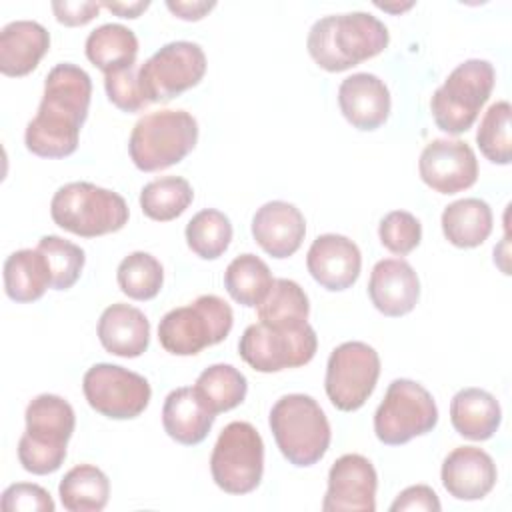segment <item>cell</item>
Masks as SVG:
<instances>
[{"instance_id": "35", "label": "cell", "mask_w": 512, "mask_h": 512, "mask_svg": "<svg viewBox=\"0 0 512 512\" xmlns=\"http://www.w3.org/2000/svg\"><path fill=\"white\" fill-rule=\"evenodd\" d=\"M116 280L120 290L132 300H152L164 282L162 264L148 252H132L118 264Z\"/></svg>"}, {"instance_id": "36", "label": "cell", "mask_w": 512, "mask_h": 512, "mask_svg": "<svg viewBox=\"0 0 512 512\" xmlns=\"http://www.w3.org/2000/svg\"><path fill=\"white\" fill-rule=\"evenodd\" d=\"M510 104L506 100L494 102L482 116L476 132L480 152L494 164H510L512 140H510Z\"/></svg>"}, {"instance_id": "7", "label": "cell", "mask_w": 512, "mask_h": 512, "mask_svg": "<svg viewBox=\"0 0 512 512\" xmlns=\"http://www.w3.org/2000/svg\"><path fill=\"white\" fill-rule=\"evenodd\" d=\"M234 314L216 294H202L192 304L166 312L158 324L162 348L174 356H194L220 344L232 330Z\"/></svg>"}, {"instance_id": "34", "label": "cell", "mask_w": 512, "mask_h": 512, "mask_svg": "<svg viewBox=\"0 0 512 512\" xmlns=\"http://www.w3.org/2000/svg\"><path fill=\"white\" fill-rule=\"evenodd\" d=\"M230 240L232 224L230 218L220 210H200L186 224V244L196 256L204 260L220 258L228 250Z\"/></svg>"}, {"instance_id": "3", "label": "cell", "mask_w": 512, "mask_h": 512, "mask_svg": "<svg viewBox=\"0 0 512 512\" xmlns=\"http://www.w3.org/2000/svg\"><path fill=\"white\" fill-rule=\"evenodd\" d=\"M26 430L18 440V460L26 472L52 474L66 458L72 438L74 408L56 394H40L26 406Z\"/></svg>"}, {"instance_id": "27", "label": "cell", "mask_w": 512, "mask_h": 512, "mask_svg": "<svg viewBox=\"0 0 512 512\" xmlns=\"http://www.w3.org/2000/svg\"><path fill=\"white\" fill-rule=\"evenodd\" d=\"M442 232L458 248H476L492 232V210L480 198H462L442 212Z\"/></svg>"}, {"instance_id": "2", "label": "cell", "mask_w": 512, "mask_h": 512, "mask_svg": "<svg viewBox=\"0 0 512 512\" xmlns=\"http://www.w3.org/2000/svg\"><path fill=\"white\" fill-rule=\"evenodd\" d=\"M384 22L368 12L330 14L316 20L308 32L306 48L312 60L328 72H344L388 46Z\"/></svg>"}, {"instance_id": "31", "label": "cell", "mask_w": 512, "mask_h": 512, "mask_svg": "<svg viewBox=\"0 0 512 512\" xmlns=\"http://www.w3.org/2000/svg\"><path fill=\"white\" fill-rule=\"evenodd\" d=\"M194 390L206 404V408L216 416L244 402L248 392V380L232 364H212L200 372Z\"/></svg>"}, {"instance_id": "26", "label": "cell", "mask_w": 512, "mask_h": 512, "mask_svg": "<svg viewBox=\"0 0 512 512\" xmlns=\"http://www.w3.org/2000/svg\"><path fill=\"white\" fill-rule=\"evenodd\" d=\"M52 286V272L38 248L12 252L4 262V290L14 302H34Z\"/></svg>"}, {"instance_id": "6", "label": "cell", "mask_w": 512, "mask_h": 512, "mask_svg": "<svg viewBox=\"0 0 512 512\" xmlns=\"http://www.w3.org/2000/svg\"><path fill=\"white\" fill-rule=\"evenodd\" d=\"M198 142V122L186 110L144 114L132 128L128 154L142 172H156L184 160Z\"/></svg>"}, {"instance_id": "4", "label": "cell", "mask_w": 512, "mask_h": 512, "mask_svg": "<svg viewBox=\"0 0 512 512\" xmlns=\"http://www.w3.org/2000/svg\"><path fill=\"white\" fill-rule=\"evenodd\" d=\"M282 456L300 468L316 464L330 446V424L320 404L308 394H286L268 416Z\"/></svg>"}, {"instance_id": "37", "label": "cell", "mask_w": 512, "mask_h": 512, "mask_svg": "<svg viewBox=\"0 0 512 512\" xmlns=\"http://www.w3.org/2000/svg\"><path fill=\"white\" fill-rule=\"evenodd\" d=\"M36 248L48 260L54 290H68L78 282L84 262H86L84 250L78 244L64 240L60 236L48 234V236L40 238Z\"/></svg>"}, {"instance_id": "24", "label": "cell", "mask_w": 512, "mask_h": 512, "mask_svg": "<svg viewBox=\"0 0 512 512\" xmlns=\"http://www.w3.org/2000/svg\"><path fill=\"white\" fill-rule=\"evenodd\" d=\"M214 418L216 416L200 400L194 386L172 390L162 406V426L166 434L184 446L200 444L208 436Z\"/></svg>"}, {"instance_id": "10", "label": "cell", "mask_w": 512, "mask_h": 512, "mask_svg": "<svg viewBox=\"0 0 512 512\" xmlns=\"http://www.w3.org/2000/svg\"><path fill=\"white\" fill-rule=\"evenodd\" d=\"M210 472L216 486L228 494H248L264 474V442L250 422H230L220 432Z\"/></svg>"}, {"instance_id": "18", "label": "cell", "mask_w": 512, "mask_h": 512, "mask_svg": "<svg viewBox=\"0 0 512 512\" xmlns=\"http://www.w3.org/2000/svg\"><path fill=\"white\" fill-rule=\"evenodd\" d=\"M368 296L378 312L390 318L414 310L420 298V280L402 258H386L374 264L368 280Z\"/></svg>"}, {"instance_id": "39", "label": "cell", "mask_w": 512, "mask_h": 512, "mask_svg": "<svg viewBox=\"0 0 512 512\" xmlns=\"http://www.w3.org/2000/svg\"><path fill=\"white\" fill-rule=\"evenodd\" d=\"M104 88L108 100L122 112H140L148 106L138 84L136 64L110 74H104Z\"/></svg>"}, {"instance_id": "25", "label": "cell", "mask_w": 512, "mask_h": 512, "mask_svg": "<svg viewBox=\"0 0 512 512\" xmlns=\"http://www.w3.org/2000/svg\"><path fill=\"white\" fill-rule=\"evenodd\" d=\"M502 420L498 400L482 388H462L450 402V422L468 440H488L496 434Z\"/></svg>"}, {"instance_id": "8", "label": "cell", "mask_w": 512, "mask_h": 512, "mask_svg": "<svg viewBox=\"0 0 512 512\" xmlns=\"http://www.w3.org/2000/svg\"><path fill=\"white\" fill-rule=\"evenodd\" d=\"M496 72L488 60L470 58L458 64L430 98L436 126L446 134H462L476 122L488 102Z\"/></svg>"}, {"instance_id": "9", "label": "cell", "mask_w": 512, "mask_h": 512, "mask_svg": "<svg viewBox=\"0 0 512 512\" xmlns=\"http://www.w3.org/2000/svg\"><path fill=\"white\" fill-rule=\"evenodd\" d=\"M436 422L438 408L432 394L408 378L392 380L374 412L376 438L386 446H400L428 434Z\"/></svg>"}, {"instance_id": "5", "label": "cell", "mask_w": 512, "mask_h": 512, "mask_svg": "<svg viewBox=\"0 0 512 512\" xmlns=\"http://www.w3.org/2000/svg\"><path fill=\"white\" fill-rule=\"evenodd\" d=\"M50 216L56 226L76 236L96 238L122 230L130 212L126 200L114 190L92 182H68L54 192Z\"/></svg>"}, {"instance_id": "29", "label": "cell", "mask_w": 512, "mask_h": 512, "mask_svg": "<svg viewBox=\"0 0 512 512\" xmlns=\"http://www.w3.org/2000/svg\"><path fill=\"white\" fill-rule=\"evenodd\" d=\"M58 496L68 512H100L108 504L110 480L100 468L78 464L60 480Z\"/></svg>"}, {"instance_id": "38", "label": "cell", "mask_w": 512, "mask_h": 512, "mask_svg": "<svg viewBox=\"0 0 512 512\" xmlns=\"http://www.w3.org/2000/svg\"><path fill=\"white\" fill-rule=\"evenodd\" d=\"M378 236L386 250L398 256H406L420 244L422 226L414 214L406 210H392L380 220Z\"/></svg>"}, {"instance_id": "45", "label": "cell", "mask_w": 512, "mask_h": 512, "mask_svg": "<svg viewBox=\"0 0 512 512\" xmlns=\"http://www.w3.org/2000/svg\"><path fill=\"white\" fill-rule=\"evenodd\" d=\"M376 6H378V8H382V10H388V12H402V10H408V8L412 6V2H408V4H400V6H392V4H380V2H376Z\"/></svg>"}, {"instance_id": "32", "label": "cell", "mask_w": 512, "mask_h": 512, "mask_svg": "<svg viewBox=\"0 0 512 512\" xmlns=\"http://www.w3.org/2000/svg\"><path fill=\"white\" fill-rule=\"evenodd\" d=\"M272 272L256 254L236 256L224 272V288L230 298L242 306L256 308L272 288Z\"/></svg>"}, {"instance_id": "19", "label": "cell", "mask_w": 512, "mask_h": 512, "mask_svg": "<svg viewBox=\"0 0 512 512\" xmlns=\"http://www.w3.org/2000/svg\"><path fill=\"white\" fill-rule=\"evenodd\" d=\"M496 464L476 446H458L442 462V486L456 500H480L496 484Z\"/></svg>"}, {"instance_id": "22", "label": "cell", "mask_w": 512, "mask_h": 512, "mask_svg": "<svg viewBox=\"0 0 512 512\" xmlns=\"http://www.w3.org/2000/svg\"><path fill=\"white\" fill-rule=\"evenodd\" d=\"M98 338L106 352L120 358H136L150 344V322L142 310L116 302L102 312Z\"/></svg>"}, {"instance_id": "41", "label": "cell", "mask_w": 512, "mask_h": 512, "mask_svg": "<svg viewBox=\"0 0 512 512\" xmlns=\"http://www.w3.org/2000/svg\"><path fill=\"white\" fill-rule=\"evenodd\" d=\"M440 500L436 492L426 484L408 486L402 490L396 500L390 504V512H404V510H426V512H438Z\"/></svg>"}, {"instance_id": "21", "label": "cell", "mask_w": 512, "mask_h": 512, "mask_svg": "<svg viewBox=\"0 0 512 512\" xmlns=\"http://www.w3.org/2000/svg\"><path fill=\"white\" fill-rule=\"evenodd\" d=\"M338 104L344 118L358 130H376L390 116V92L386 84L370 72H356L342 80Z\"/></svg>"}, {"instance_id": "11", "label": "cell", "mask_w": 512, "mask_h": 512, "mask_svg": "<svg viewBox=\"0 0 512 512\" xmlns=\"http://www.w3.org/2000/svg\"><path fill=\"white\" fill-rule=\"evenodd\" d=\"M318 348V336L306 322L298 328L250 324L238 342L240 358L256 372H280L308 364Z\"/></svg>"}, {"instance_id": "17", "label": "cell", "mask_w": 512, "mask_h": 512, "mask_svg": "<svg viewBox=\"0 0 512 512\" xmlns=\"http://www.w3.org/2000/svg\"><path fill=\"white\" fill-rule=\"evenodd\" d=\"M306 266L322 288L340 292L358 280L362 254L360 248L342 234H320L306 254Z\"/></svg>"}, {"instance_id": "44", "label": "cell", "mask_w": 512, "mask_h": 512, "mask_svg": "<svg viewBox=\"0 0 512 512\" xmlns=\"http://www.w3.org/2000/svg\"><path fill=\"white\" fill-rule=\"evenodd\" d=\"M102 6L120 18H138L150 6V2H102Z\"/></svg>"}, {"instance_id": "20", "label": "cell", "mask_w": 512, "mask_h": 512, "mask_svg": "<svg viewBox=\"0 0 512 512\" xmlns=\"http://www.w3.org/2000/svg\"><path fill=\"white\" fill-rule=\"evenodd\" d=\"M306 234L302 212L284 200L262 204L252 216V236L272 258L292 256Z\"/></svg>"}, {"instance_id": "42", "label": "cell", "mask_w": 512, "mask_h": 512, "mask_svg": "<svg viewBox=\"0 0 512 512\" xmlns=\"http://www.w3.org/2000/svg\"><path fill=\"white\" fill-rule=\"evenodd\" d=\"M100 8L102 4L98 2H68V0L52 2L54 16L64 26H84L94 16H98Z\"/></svg>"}, {"instance_id": "33", "label": "cell", "mask_w": 512, "mask_h": 512, "mask_svg": "<svg viewBox=\"0 0 512 512\" xmlns=\"http://www.w3.org/2000/svg\"><path fill=\"white\" fill-rule=\"evenodd\" d=\"M192 200V186L186 178L180 176L156 178L140 190V208L148 218L156 222L178 218L192 204Z\"/></svg>"}, {"instance_id": "23", "label": "cell", "mask_w": 512, "mask_h": 512, "mask_svg": "<svg viewBox=\"0 0 512 512\" xmlns=\"http://www.w3.org/2000/svg\"><path fill=\"white\" fill-rule=\"evenodd\" d=\"M50 48L48 30L34 20H14L0 32V72L4 76H26Z\"/></svg>"}, {"instance_id": "13", "label": "cell", "mask_w": 512, "mask_h": 512, "mask_svg": "<svg viewBox=\"0 0 512 512\" xmlns=\"http://www.w3.org/2000/svg\"><path fill=\"white\" fill-rule=\"evenodd\" d=\"M380 376V356L366 342H342L330 352L324 388L334 408L354 412L366 404Z\"/></svg>"}, {"instance_id": "40", "label": "cell", "mask_w": 512, "mask_h": 512, "mask_svg": "<svg viewBox=\"0 0 512 512\" xmlns=\"http://www.w3.org/2000/svg\"><path fill=\"white\" fill-rule=\"evenodd\" d=\"M2 508L6 512H54V500L38 484L16 482L2 492Z\"/></svg>"}, {"instance_id": "12", "label": "cell", "mask_w": 512, "mask_h": 512, "mask_svg": "<svg viewBox=\"0 0 512 512\" xmlns=\"http://www.w3.org/2000/svg\"><path fill=\"white\" fill-rule=\"evenodd\" d=\"M206 74V54L196 42L176 40L156 50L140 68L138 84L148 104L170 102Z\"/></svg>"}, {"instance_id": "28", "label": "cell", "mask_w": 512, "mask_h": 512, "mask_svg": "<svg viewBox=\"0 0 512 512\" xmlns=\"http://www.w3.org/2000/svg\"><path fill=\"white\" fill-rule=\"evenodd\" d=\"M86 58L104 74L136 64L138 38L122 24H102L86 38Z\"/></svg>"}, {"instance_id": "16", "label": "cell", "mask_w": 512, "mask_h": 512, "mask_svg": "<svg viewBox=\"0 0 512 512\" xmlns=\"http://www.w3.org/2000/svg\"><path fill=\"white\" fill-rule=\"evenodd\" d=\"M378 476L372 462L362 454L340 456L328 472V490L322 500L324 512H374Z\"/></svg>"}, {"instance_id": "30", "label": "cell", "mask_w": 512, "mask_h": 512, "mask_svg": "<svg viewBox=\"0 0 512 512\" xmlns=\"http://www.w3.org/2000/svg\"><path fill=\"white\" fill-rule=\"evenodd\" d=\"M258 320L276 328H298L306 324L310 304L298 282L276 278L264 300L256 306Z\"/></svg>"}, {"instance_id": "43", "label": "cell", "mask_w": 512, "mask_h": 512, "mask_svg": "<svg viewBox=\"0 0 512 512\" xmlns=\"http://www.w3.org/2000/svg\"><path fill=\"white\" fill-rule=\"evenodd\" d=\"M216 6V2H174V0H168L166 2V8L182 18V20H188V22H196L200 18H204L212 8Z\"/></svg>"}, {"instance_id": "15", "label": "cell", "mask_w": 512, "mask_h": 512, "mask_svg": "<svg viewBox=\"0 0 512 512\" xmlns=\"http://www.w3.org/2000/svg\"><path fill=\"white\" fill-rule=\"evenodd\" d=\"M418 172L426 186L440 194H456L478 178V160L470 144L436 138L428 142L418 160Z\"/></svg>"}, {"instance_id": "14", "label": "cell", "mask_w": 512, "mask_h": 512, "mask_svg": "<svg viewBox=\"0 0 512 512\" xmlns=\"http://www.w3.org/2000/svg\"><path fill=\"white\" fill-rule=\"evenodd\" d=\"M82 390L90 408L112 420L140 416L152 396L144 376L108 362L94 364L86 370Z\"/></svg>"}, {"instance_id": "1", "label": "cell", "mask_w": 512, "mask_h": 512, "mask_svg": "<svg viewBox=\"0 0 512 512\" xmlns=\"http://www.w3.org/2000/svg\"><path fill=\"white\" fill-rule=\"evenodd\" d=\"M92 80L76 64H56L44 80L36 116L24 132L26 148L40 158H66L76 152L80 128L86 122Z\"/></svg>"}]
</instances>
